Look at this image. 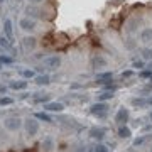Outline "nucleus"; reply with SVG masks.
<instances>
[{
    "label": "nucleus",
    "instance_id": "obj_28",
    "mask_svg": "<svg viewBox=\"0 0 152 152\" xmlns=\"http://www.w3.org/2000/svg\"><path fill=\"white\" fill-rule=\"evenodd\" d=\"M134 68H137V69H140V68H144V61H134Z\"/></svg>",
    "mask_w": 152,
    "mask_h": 152
},
{
    "label": "nucleus",
    "instance_id": "obj_26",
    "mask_svg": "<svg viewBox=\"0 0 152 152\" xmlns=\"http://www.w3.org/2000/svg\"><path fill=\"white\" fill-rule=\"evenodd\" d=\"M22 76H24V78H34V71L32 69H24L22 71Z\"/></svg>",
    "mask_w": 152,
    "mask_h": 152
},
{
    "label": "nucleus",
    "instance_id": "obj_17",
    "mask_svg": "<svg viewBox=\"0 0 152 152\" xmlns=\"http://www.w3.org/2000/svg\"><path fill=\"white\" fill-rule=\"evenodd\" d=\"M36 44L37 42H36V39L34 37H26L24 39V46H26V49H34L36 48Z\"/></svg>",
    "mask_w": 152,
    "mask_h": 152
},
{
    "label": "nucleus",
    "instance_id": "obj_18",
    "mask_svg": "<svg viewBox=\"0 0 152 152\" xmlns=\"http://www.w3.org/2000/svg\"><path fill=\"white\" fill-rule=\"evenodd\" d=\"M36 83L37 85H49V76L48 75H41V76H36Z\"/></svg>",
    "mask_w": 152,
    "mask_h": 152
},
{
    "label": "nucleus",
    "instance_id": "obj_6",
    "mask_svg": "<svg viewBox=\"0 0 152 152\" xmlns=\"http://www.w3.org/2000/svg\"><path fill=\"white\" fill-rule=\"evenodd\" d=\"M44 64L48 66L49 69H58L59 64H61L59 56H51V58H46V59H44Z\"/></svg>",
    "mask_w": 152,
    "mask_h": 152
},
{
    "label": "nucleus",
    "instance_id": "obj_34",
    "mask_svg": "<svg viewBox=\"0 0 152 152\" xmlns=\"http://www.w3.org/2000/svg\"><path fill=\"white\" fill-rule=\"evenodd\" d=\"M149 103H151V105H152V98H151V102H149Z\"/></svg>",
    "mask_w": 152,
    "mask_h": 152
},
{
    "label": "nucleus",
    "instance_id": "obj_1",
    "mask_svg": "<svg viewBox=\"0 0 152 152\" xmlns=\"http://www.w3.org/2000/svg\"><path fill=\"white\" fill-rule=\"evenodd\" d=\"M90 112H91V115H95V117H98V118H103L105 115H107V112H108V105L103 103V102L93 103L91 108H90Z\"/></svg>",
    "mask_w": 152,
    "mask_h": 152
},
{
    "label": "nucleus",
    "instance_id": "obj_13",
    "mask_svg": "<svg viewBox=\"0 0 152 152\" xmlns=\"http://www.w3.org/2000/svg\"><path fill=\"white\" fill-rule=\"evenodd\" d=\"M118 137L120 139H130L132 137V132L129 127H120V130H118Z\"/></svg>",
    "mask_w": 152,
    "mask_h": 152
},
{
    "label": "nucleus",
    "instance_id": "obj_25",
    "mask_svg": "<svg viewBox=\"0 0 152 152\" xmlns=\"http://www.w3.org/2000/svg\"><path fill=\"white\" fill-rule=\"evenodd\" d=\"M0 46H4V48H10V44H9V37H5L4 34H2V37H0Z\"/></svg>",
    "mask_w": 152,
    "mask_h": 152
},
{
    "label": "nucleus",
    "instance_id": "obj_38",
    "mask_svg": "<svg viewBox=\"0 0 152 152\" xmlns=\"http://www.w3.org/2000/svg\"><path fill=\"white\" fill-rule=\"evenodd\" d=\"M151 117H152V113H151Z\"/></svg>",
    "mask_w": 152,
    "mask_h": 152
},
{
    "label": "nucleus",
    "instance_id": "obj_30",
    "mask_svg": "<svg viewBox=\"0 0 152 152\" xmlns=\"http://www.w3.org/2000/svg\"><path fill=\"white\" fill-rule=\"evenodd\" d=\"M140 76H142V78H151V76H152V71H151V69H149V71H142Z\"/></svg>",
    "mask_w": 152,
    "mask_h": 152
},
{
    "label": "nucleus",
    "instance_id": "obj_9",
    "mask_svg": "<svg viewBox=\"0 0 152 152\" xmlns=\"http://www.w3.org/2000/svg\"><path fill=\"white\" fill-rule=\"evenodd\" d=\"M4 34H5V37H9V39L14 37V32H12V20L10 19H7V20L4 22Z\"/></svg>",
    "mask_w": 152,
    "mask_h": 152
},
{
    "label": "nucleus",
    "instance_id": "obj_4",
    "mask_svg": "<svg viewBox=\"0 0 152 152\" xmlns=\"http://www.w3.org/2000/svg\"><path fill=\"white\" fill-rule=\"evenodd\" d=\"M44 110L59 113V112H63V110H64V105H63V103H58V102H48V103H44Z\"/></svg>",
    "mask_w": 152,
    "mask_h": 152
},
{
    "label": "nucleus",
    "instance_id": "obj_20",
    "mask_svg": "<svg viewBox=\"0 0 152 152\" xmlns=\"http://www.w3.org/2000/svg\"><path fill=\"white\" fill-rule=\"evenodd\" d=\"M132 105H135V107H145L147 102L142 100V98H134V100H132Z\"/></svg>",
    "mask_w": 152,
    "mask_h": 152
},
{
    "label": "nucleus",
    "instance_id": "obj_19",
    "mask_svg": "<svg viewBox=\"0 0 152 152\" xmlns=\"http://www.w3.org/2000/svg\"><path fill=\"white\" fill-rule=\"evenodd\" d=\"M112 98H113V91H105L98 96V100L100 102H107V100H112Z\"/></svg>",
    "mask_w": 152,
    "mask_h": 152
},
{
    "label": "nucleus",
    "instance_id": "obj_31",
    "mask_svg": "<svg viewBox=\"0 0 152 152\" xmlns=\"http://www.w3.org/2000/svg\"><path fill=\"white\" fill-rule=\"evenodd\" d=\"M122 76H124V78H130V76H132V71H124V73H122Z\"/></svg>",
    "mask_w": 152,
    "mask_h": 152
},
{
    "label": "nucleus",
    "instance_id": "obj_35",
    "mask_svg": "<svg viewBox=\"0 0 152 152\" xmlns=\"http://www.w3.org/2000/svg\"><path fill=\"white\" fill-rule=\"evenodd\" d=\"M2 2H4V0H0V4H2Z\"/></svg>",
    "mask_w": 152,
    "mask_h": 152
},
{
    "label": "nucleus",
    "instance_id": "obj_33",
    "mask_svg": "<svg viewBox=\"0 0 152 152\" xmlns=\"http://www.w3.org/2000/svg\"><path fill=\"white\" fill-rule=\"evenodd\" d=\"M29 2H32V4H41L42 0H29Z\"/></svg>",
    "mask_w": 152,
    "mask_h": 152
},
{
    "label": "nucleus",
    "instance_id": "obj_8",
    "mask_svg": "<svg viewBox=\"0 0 152 152\" xmlns=\"http://www.w3.org/2000/svg\"><path fill=\"white\" fill-rule=\"evenodd\" d=\"M112 78H113V75H112L110 71H107V73H98L96 81L98 83H107V81H112Z\"/></svg>",
    "mask_w": 152,
    "mask_h": 152
},
{
    "label": "nucleus",
    "instance_id": "obj_12",
    "mask_svg": "<svg viewBox=\"0 0 152 152\" xmlns=\"http://www.w3.org/2000/svg\"><path fill=\"white\" fill-rule=\"evenodd\" d=\"M42 147H44L46 152L53 151V149H54V140H53V137H46V139L42 140Z\"/></svg>",
    "mask_w": 152,
    "mask_h": 152
},
{
    "label": "nucleus",
    "instance_id": "obj_23",
    "mask_svg": "<svg viewBox=\"0 0 152 152\" xmlns=\"http://www.w3.org/2000/svg\"><path fill=\"white\" fill-rule=\"evenodd\" d=\"M34 102H37V103H48L49 96H48V95H44V96H36V98H34Z\"/></svg>",
    "mask_w": 152,
    "mask_h": 152
},
{
    "label": "nucleus",
    "instance_id": "obj_32",
    "mask_svg": "<svg viewBox=\"0 0 152 152\" xmlns=\"http://www.w3.org/2000/svg\"><path fill=\"white\" fill-rule=\"evenodd\" d=\"M7 91V86H4V85H0V93H5Z\"/></svg>",
    "mask_w": 152,
    "mask_h": 152
},
{
    "label": "nucleus",
    "instance_id": "obj_39",
    "mask_svg": "<svg viewBox=\"0 0 152 152\" xmlns=\"http://www.w3.org/2000/svg\"><path fill=\"white\" fill-rule=\"evenodd\" d=\"M151 152H152V149H151Z\"/></svg>",
    "mask_w": 152,
    "mask_h": 152
},
{
    "label": "nucleus",
    "instance_id": "obj_22",
    "mask_svg": "<svg viewBox=\"0 0 152 152\" xmlns=\"http://www.w3.org/2000/svg\"><path fill=\"white\" fill-rule=\"evenodd\" d=\"M0 63H2V64H12V63H14V59H12V58H9V56H0Z\"/></svg>",
    "mask_w": 152,
    "mask_h": 152
},
{
    "label": "nucleus",
    "instance_id": "obj_5",
    "mask_svg": "<svg viewBox=\"0 0 152 152\" xmlns=\"http://www.w3.org/2000/svg\"><path fill=\"white\" fill-rule=\"evenodd\" d=\"M129 120V110L125 108V107H120L118 112L115 113V122H118V124H125Z\"/></svg>",
    "mask_w": 152,
    "mask_h": 152
},
{
    "label": "nucleus",
    "instance_id": "obj_36",
    "mask_svg": "<svg viewBox=\"0 0 152 152\" xmlns=\"http://www.w3.org/2000/svg\"><path fill=\"white\" fill-rule=\"evenodd\" d=\"M0 68H2V63H0Z\"/></svg>",
    "mask_w": 152,
    "mask_h": 152
},
{
    "label": "nucleus",
    "instance_id": "obj_14",
    "mask_svg": "<svg viewBox=\"0 0 152 152\" xmlns=\"http://www.w3.org/2000/svg\"><path fill=\"white\" fill-rule=\"evenodd\" d=\"M34 117H36L37 120H42V122H48V124H51V122H53V118H51V117H49L48 113H44V112H37V113H34Z\"/></svg>",
    "mask_w": 152,
    "mask_h": 152
},
{
    "label": "nucleus",
    "instance_id": "obj_3",
    "mask_svg": "<svg viewBox=\"0 0 152 152\" xmlns=\"http://www.w3.org/2000/svg\"><path fill=\"white\" fill-rule=\"evenodd\" d=\"M26 132H27V135H31V137H34L39 132V122H37L36 117L26 120Z\"/></svg>",
    "mask_w": 152,
    "mask_h": 152
},
{
    "label": "nucleus",
    "instance_id": "obj_37",
    "mask_svg": "<svg viewBox=\"0 0 152 152\" xmlns=\"http://www.w3.org/2000/svg\"><path fill=\"white\" fill-rule=\"evenodd\" d=\"M151 81H152V76H151Z\"/></svg>",
    "mask_w": 152,
    "mask_h": 152
},
{
    "label": "nucleus",
    "instance_id": "obj_16",
    "mask_svg": "<svg viewBox=\"0 0 152 152\" xmlns=\"http://www.w3.org/2000/svg\"><path fill=\"white\" fill-rule=\"evenodd\" d=\"M91 63H93V66H95V68H98V66H105V64H107V59H105V58H102V56H95Z\"/></svg>",
    "mask_w": 152,
    "mask_h": 152
},
{
    "label": "nucleus",
    "instance_id": "obj_27",
    "mask_svg": "<svg viewBox=\"0 0 152 152\" xmlns=\"http://www.w3.org/2000/svg\"><path fill=\"white\" fill-rule=\"evenodd\" d=\"M144 58L145 59H152V49H144Z\"/></svg>",
    "mask_w": 152,
    "mask_h": 152
},
{
    "label": "nucleus",
    "instance_id": "obj_24",
    "mask_svg": "<svg viewBox=\"0 0 152 152\" xmlns=\"http://www.w3.org/2000/svg\"><path fill=\"white\" fill-rule=\"evenodd\" d=\"M12 103H14V100L9 98V96H2L0 98V105H12Z\"/></svg>",
    "mask_w": 152,
    "mask_h": 152
},
{
    "label": "nucleus",
    "instance_id": "obj_15",
    "mask_svg": "<svg viewBox=\"0 0 152 152\" xmlns=\"http://www.w3.org/2000/svg\"><path fill=\"white\" fill-rule=\"evenodd\" d=\"M10 88L12 90H24V88H27V81H12Z\"/></svg>",
    "mask_w": 152,
    "mask_h": 152
},
{
    "label": "nucleus",
    "instance_id": "obj_7",
    "mask_svg": "<svg viewBox=\"0 0 152 152\" xmlns=\"http://www.w3.org/2000/svg\"><path fill=\"white\" fill-rule=\"evenodd\" d=\"M90 137L95 139V140H102L105 137V129H98V127L91 129V130H90Z\"/></svg>",
    "mask_w": 152,
    "mask_h": 152
},
{
    "label": "nucleus",
    "instance_id": "obj_2",
    "mask_svg": "<svg viewBox=\"0 0 152 152\" xmlns=\"http://www.w3.org/2000/svg\"><path fill=\"white\" fill-rule=\"evenodd\" d=\"M4 127L10 132H17L22 127V120L19 118V117H9V118L4 122Z\"/></svg>",
    "mask_w": 152,
    "mask_h": 152
},
{
    "label": "nucleus",
    "instance_id": "obj_21",
    "mask_svg": "<svg viewBox=\"0 0 152 152\" xmlns=\"http://www.w3.org/2000/svg\"><path fill=\"white\" fill-rule=\"evenodd\" d=\"M93 152H108V147L103 145V144H98V145L93 149Z\"/></svg>",
    "mask_w": 152,
    "mask_h": 152
},
{
    "label": "nucleus",
    "instance_id": "obj_11",
    "mask_svg": "<svg viewBox=\"0 0 152 152\" xmlns=\"http://www.w3.org/2000/svg\"><path fill=\"white\" fill-rule=\"evenodd\" d=\"M140 39H142V42H145V44L152 42V29H144L140 34Z\"/></svg>",
    "mask_w": 152,
    "mask_h": 152
},
{
    "label": "nucleus",
    "instance_id": "obj_10",
    "mask_svg": "<svg viewBox=\"0 0 152 152\" xmlns=\"http://www.w3.org/2000/svg\"><path fill=\"white\" fill-rule=\"evenodd\" d=\"M34 27H36V24L31 19H22L20 20V29H24V31H32Z\"/></svg>",
    "mask_w": 152,
    "mask_h": 152
},
{
    "label": "nucleus",
    "instance_id": "obj_29",
    "mask_svg": "<svg viewBox=\"0 0 152 152\" xmlns=\"http://www.w3.org/2000/svg\"><path fill=\"white\" fill-rule=\"evenodd\" d=\"M144 140H145V137H139V139H135V140H134V147L140 145V144H142Z\"/></svg>",
    "mask_w": 152,
    "mask_h": 152
}]
</instances>
